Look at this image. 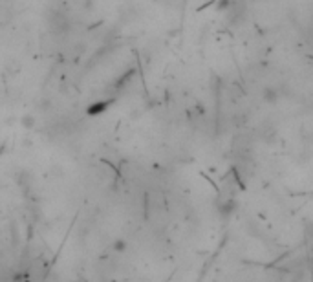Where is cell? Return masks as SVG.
Returning <instances> with one entry per match:
<instances>
[{
    "mask_svg": "<svg viewBox=\"0 0 313 282\" xmlns=\"http://www.w3.org/2000/svg\"><path fill=\"white\" fill-rule=\"evenodd\" d=\"M21 123H22V126H24V128H33L35 123H37V119H35V116L26 114V116H22V118H21Z\"/></svg>",
    "mask_w": 313,
    "mask_h": 282,
    "instance_id": "obj_1",
    "label": "cell"
},
{
    "mask_svg": "<svg viewBox=\"0 0 313 282\" xmlns=\"http://www.w3.org/2000/svg\"><path fill=\"white\" fill-rule=\"evenodd\" d=\"M277 99H279V96H277L275 88H266V90H264V101H266V103H275Z\"/></svg>",
    "mask_w": 313,
    "mask_h": 282,
    "instance_id": "obj_2",
    "label": "cell"
}]
</instances>
